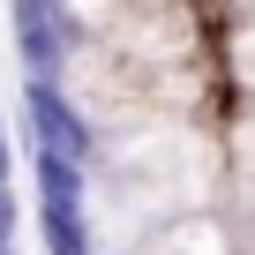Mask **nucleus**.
I'll use <instances>...</instances> for the list:
<instances>
[{"mask_svg": "<svg viewBox=\"0 0 255 255\" xmlns=\"http://www.w3.org/2000/svg\"><path fill=\"white\" fill-rule=\"evenodd\" d=\"M23 120H30V143L38 150H60V158H98V128L83 120V105L68 98L60 75H23Z\"/></svg>", "mask_w": 255, "mask_h": 255, "instance_id": "nucleus-1", "label": "nucleus"}, {"mask_svg": "<svg viewBox=\"0 0 255 255\" xmlns=\"http://www.w3.org/2000/svg\"><path fill=\"white\" fill-rule=\"evenodd\" d=\"M8 15H15L23 75H68L75 38H83V23L68 15V0H8Z\"/></svg>", "mask_w": 255, "mask_h": 255, "instance_id": "nucleus-2", "label": "nucleus"}, {"mask_svg": "<svg viewBox=\"0 0 255 255\" xmlns=\"http://www.w3.org/2000/svg\"><path fill=\"white\" fill-rule=\"evenodd\" d=\"M15 218H23L15 210V188H0V248H15Z\"/></svg>", "mask_w": 255, "mask_h": 255, "instance_id": "nucleus-3", "label": "nucleus"}, {"mask_svg": "<svg viewBox=\"0 0 255 255\" xmlns=\"http://www.w3.org/2000/svg\"><path fill=\"white\" fill-rule=\"evenodd\" d=\"M0 255H15V248H0Z\"/></svg>", "mask_w": 255, "mask_h": 255, "instance_id": "nucleus-4", "label": "nucleus"}]
</instances>
